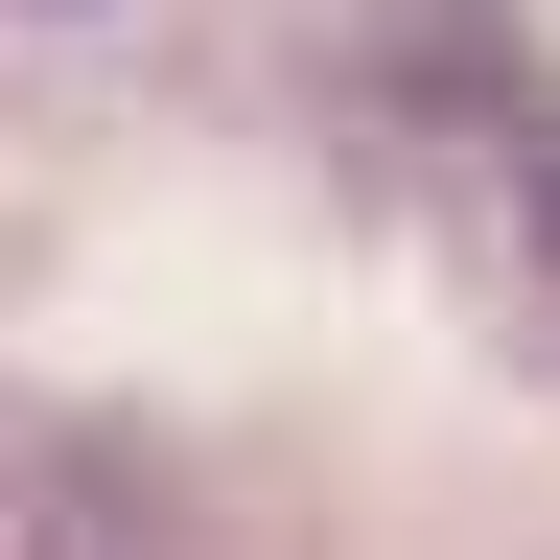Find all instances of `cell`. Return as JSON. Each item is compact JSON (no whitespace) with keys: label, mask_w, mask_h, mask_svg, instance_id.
<instances>
[]
</instances>
